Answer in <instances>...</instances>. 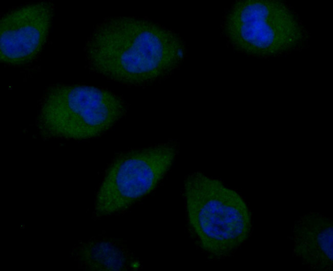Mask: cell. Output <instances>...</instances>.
<instances>
[{
	"instance_id": "obj_5",
	"label": "cell",
	"mask_w": 333,
	"mask_h": 271,
	"mask_svg": "<svg viewBox=\"0 0 333 271\" xmlns=\"http://www.w3.org/2000/svg\"><path fill=\"white\" fill-rule=\"evenodd\" d=\"M53 12L52 3L41 2L5 14L0 21L1 61L20 65L33 61L46 41Z\"/></svg>"
},
{
	"instance_id": "obj_1",
	"label": "cell",
	"mask_w": 333,
	"mask_h": 271,
	"mask_svg": "<svg viewBox=\"0 0 333 271\" xmlns=\"http://www.w3.org/2000/svg\"><path fill=\"white\" fill-rule=\"evenodd\" d=\"M90 68L111 79L142 84L168 75L180 63L184 46L174 33L134 17L99 24L85 47Z\"/></svg>"
},
{
	"instance_id": "obj_3",
	"label": "cell",
	"mask_w": 333,
	"mask_h": 271,
	"mask_svg": "<svg viewBox=\"0 0 333 271\" xmlns=\"http://www.w3.org/2000/svg\"><path fill=\"white\" fill-rule=\"evenodd\" d=\"M125 111L122 100L110 91L87 85L55 86L45 95L37 126L46 137L88 139L107 131Z\"/></svg>"
},
{
	"instance_id": "obj_6",
	"label": "cell",
	"mask_w": 333,
	"mask_h": 271,
	"mask_svg": "<svg viewBox=\"0 0 333 271\" xmlns=\"http://www.w3.org/2000/svg\"><path fill=\"white\" fill-rule=\"evenodd\" d=\"M332 220L322 213L303 215L294 223L293 254L313 270L332 269Z\"/></svg>"
},
{
	"instance_id": "obj_4",
	"label": "cell",
	"mask_w": 333,
	"mask_h": 271,
	"mask_svg": "<svg viewBox=\"0 0 333 271\" xmlns=\"http://www.w3.org/2000/svg\"><path fill=\"white\" fill-rule=\"evenodd\" d=\"M176 145L168 143L121 154L110 165L97 192L95 213L111 215L152 191L171 166Z\"/></svg>"
},
{
	"instance_id": "obj_7",
	"label": "cell",
	"mask_w": 333,
	"mask_h": 271,
	"mask_svg": "<svg viewBox=\"0 0 333 271\" xmlns=\"http://www.w3.org/2000/svg\"><path fill=\"white\" fill-rule=\"evenodd\" d=\"M73 255L82 266L90 270H120L125 263L121 250L109 241L84 243L74 250Z\"/></svg>"
},
{
	"instance_id": "obj_2",
	"label": "cell",
	"mask_w": 333,
	"mask_h": 271,
	"mask_svg": "<svg viewBox=\"0 0 333 271\" xmlns=\"http://www.w3.org/2000/svg\"><path fill=\"white\" fill-rule=\"evenodd\" d=\"M184 196L190 229L211 257L230 256L249 238L252 215L246 202L219 180L194 173L185 182Z\"/></svg>"
}]
</instances>
